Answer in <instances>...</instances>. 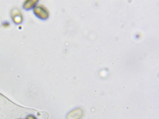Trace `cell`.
I'll return each instance as SVG.
<instances>
[{"instance_id": "cell-1", "label": "cell", "mask_w": 159, "mask_h": 119, "mask_svg": "<svg viewBox=\"0 0 159 119\" xmlns=\"http://www.w3.org/2000/svg\"><path fill=\"white\" fill-rule=\"evenodd\" d=\"M83 115V112L81 108H78L70 112L67 116V119H80Z\"/></svg>"}, {"instance_id": "cell-2", "label": "cell", "mask_w": 159, "mask_h": 119, "mask_svg": "<svg viewBox=\"0 0 159 119\" xmlns=\"http://www.w3.org/2000/svg\"><path fill=\"white\" fill-rule=\"evenodd\" d=\"M25 119H38L37 117L32 114H29L26 116Z\"/></svg>"}]
</instances>
